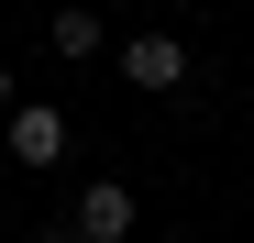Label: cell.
Masks as SVG:
<instances>
[{
	"label": "cell",
	"mask_w": 254,
	"mask_h": 243,
	"mask_svg": "<svg viewBox=\"0 0 254 243\" xmlns=\"http://www.w3.org/2000/svg\"><path fill=\"white\" fill-rule=\"evenodd\" d=\"M111 66H122V89H188V45H177V33H122V45H111Z\"/></svg>",
	"instance_id": "6da1fadb"
},
{
	"label": "cell",
	"mask_w": 254,
	"mask_h": 243,
	"mask_svg": "<svg viewBox=\"0 0 254 243\" xmlns=\"http://www.w3.org/2000/svg\"><path fill=\"white\" fill-rule=\"evenodd\" d=\"M0 144H11V166H56V155L77 144V122L56 100H11V122H0Z\"/></svg>",
	"instance_id": "7a4b0ae2"
},
{
	"label": "cell",
	"mask_w": 254,
	"mask_h": 243,
	"mask_svg": "<svg viewBox=\"0 0 254 243\" xmlns=\"http://www.w3.org/2000/svg\"><path fill=\"white\" fill-rule=\"evenodd\" d=\"M66 221H77V243H133V221H144V210H133V188H122V177H89Z\"/></svg>",
	"instance_id": "3957f363"
},
{
	"label": "cell",
	"mask_w": 254,
	"mask_h": 243,
	"mask_svg": "<svg viewBox=\"0 0 254 243\" xmlns=\"http://www.w3.org/2000/svg\"><path fill=\"white\" fill-rule=\"evenodd\" d=\"M45 45L77 66V56H111V33H100V11H56V33H45Z\"/></svg>",
	"instance_id": "277c9868"
},
{
	"label": "cell",
	"mask_w": 254,
	"mask_h": 243,
	"mask_svg": "<svg viewBox=\"0 0 254 243\" xmlns=\"http://www.w3.org/2000/svg\"><path fill=\"white\" fill-rule=\"evenodd\" d=\"M0 122H11V66H0Z\"/></svg>",
	"instance_id": "5b68a950"
}]
</instances>
